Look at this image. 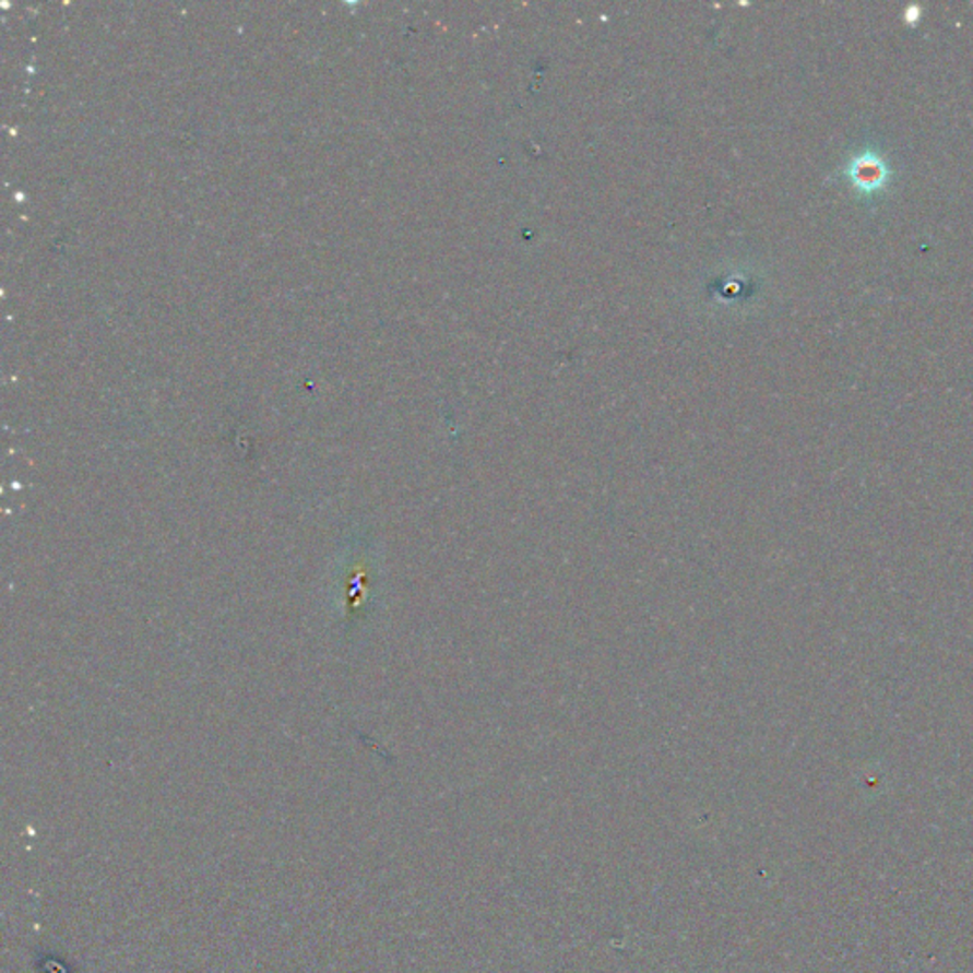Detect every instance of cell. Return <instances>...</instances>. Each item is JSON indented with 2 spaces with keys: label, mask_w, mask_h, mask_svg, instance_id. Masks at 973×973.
<instances>
[{
  "label": "cell",
  "mask_w": 973,
  "mask_h": 973,
  "mask_svg": "<svg viewBox=\"0 0 973 973\" xmlns=\"http://www.w3.org/2000/svg\"><path fill=\"white\" fill-rule=\"evenodd\" d=\"M842 176L852 185L859 198H875L886 191L893 177V169L882 154L865 149L850 158Z\"/></svg>",
  "instance_id": "cell-1"
}]
</instances>
